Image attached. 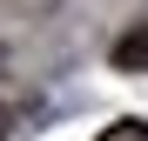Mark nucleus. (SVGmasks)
Returning a JSON list of instances; mask_svg holds the SVG:
<instances>
[{"label": "nucleus", "instance_id": "obj_3", "mask_svg": "<svg viewBox=\"0 0 148 141\" xmlns=\"http://www.w3.org/2000/svg\"><path fill=\"white\" fill-rule=\"evenodd\" d=\"M7 128H14V121H7V108H0V141H7Z\"/></svg>", "mask_w": 148, "mask_h": 141}, {"label": "nucleus", "instance_id": "obj_4", "mask_svg": "<svg viewBox=\"0 0 148 141\" xmlns=\"http://www.w3.org/2000/svg\"><path fill=\"white\" fill-rule=\"evenodd\" d=\"M0 61H7V54H0Z\"/></svg>", "mask_w": 148, "mask_h": 141}, {"label": "nucleus", "instance_id": "obj_1", "mask_svg": "<svg viewBox=\"0 0 148 141\" xmlns=\"http://www.w3.org/2000/svg\"><path fill=\"white\" fill-rule=\"evenodd\" d=\"M114 67H121V74H148V20L114 40Z\"/></svg>", "mask_w": 148, "mask_h": 141}, {"label": "nucleus", "instance_id": "obj_2", "mask_svg": "<svg viewBox=\"0 0 148 141\" xmlns=\"http://www.w3.org/2000/svg\"><path fill=\"white\" fill-rule=\"evenodd\" d=\"M101 141H148V121H114Z\"/></svg>", "mask_w": 148, "mask_h": 141}]
</instances>
